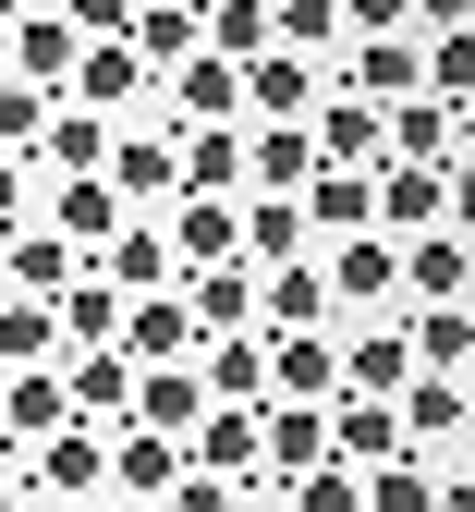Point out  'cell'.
I'll list each match as a JSON object with an SVG mask.
<instances>
[{
  "instance_id": "6da1fadb",
  "label": "cell",
  "mask_w": 475,
  "mask_h": 512,
  "mask_svg": "<svg viewBox=\"0 0 475 512\" xmlns=\"http://www.w3.org/2000/svg\"><path fill=\"white\" fill-rule=\"evenodd\" d=\"M134 378H147V366H134L122 342H98V354H61V403H74V427L122 439V427H134Z\"/></svg>"
},
{
  "instance_id": "7a4b0ae2",
  "label": "cell",
  "mask_w": 475,
  "mask_h": 512,
  "mask_svg": "<svg viewBox=\"0 0 475 512\" xmlns=\"http://www.w3.org/2000/svg\"><path fill=\"white\" fill-rule=\"evenodd\" d=\"M0 61H13V86L61 98V86H74V61H86V25H74V13H13V37H0Z\"/></svg>"
},
{
  "instance_id": "3957f363",
  "label": "cell",
  "mask_w": 475,
  "mask_h": 512,
  "mask_svg": "<svg viewBox=\"0 0 475 512\" xmlns=\"http://www.w3.org/2000/svg\"><path fill=\"white\" fill-rule=\"evenodd\" d=\"M305 147H317V171H378V159H390V110H366V98H317Z\"/></svg>"
},
{
  "instance_id": "277c9868",
  "label": "cell",
  "mask_w": 475,
  "mask_h": 512,
  "mask_svg": "<svg viewBox=\"0 0 475 512\" xmlns=\"http://www.w3.org/2000/svg\"><path fill=\"white\" fill-rule=\"evenodd\" d=\"M110 196L122 208H183V135H110Z\"/></svg>"
},
{
  "instance_id": "5b68a950",
  "label": "cell",
  "mask_w": 475,
  "mask_h": 512,
  "mask_svg": "<svg viewBox=\"0 0 475 512\" xmlns=\"http://www.w3.org/2000/svg\"><path fill=\"white\" fill-rule=\"evenodd\" d=\"M195 378H208V403H220V415H268V330L195 342Z\"/></svg>"
},
{
  "instance_id": "8992f818",
  "label": "cell",
  "mask_w": 475,
  "mask_h": 512,
  "mask_svg": "<svg viewBox=\"0 0 475 512\" xmlns=\"http://www.w3.org/2000/svg\"><path fill=\"white\" fill-rule=\"evenodd\" d=\"M61 427H74V403H61V366H25V378H0V452H49Z\"/></svg>"
},
{
  "instance_id": "52a82bcc",
  "label": "cell",
  "mask_w": 475,
  "mask_h": 512,
  "mask_svg": "<svg viewBox=\"0 0 475 512\" xmlns=\"http://www.w3.org/2000/svg\"><path fill=\"white\" fill-rule=\"evenodd\" d=\"M171 110H183V135H244V74L220 49H195L183 74H171Z\"/></svg>"
},
{
  "instance_id": "ba28073f",
  "label": "cell",
  "mask_w": 475,
  "mask_h": 512,
  "mask_svg": "<svg viewBox=\"0 0 475 512\" xmlns=\"http://www.w3.org/2000/svg\"><path fill=\"white\" fill-rule=\"evenodd\" d=\"M268 403H342V342L329 330H293V342H268Z\"/></svg>"
},
{
  "instance_id": "9c48e42d",
  "label": "cell",
  "mask_w": 475,
  "mask_h": 512,
  "mask_svg": "<svg viewBox=\"0 0 475 512\" xmlns=\"http://www.w3.org/2000/svg\"><path fill=\"white\" fill-rule=\"evenodd\" d=\"M171 269H183V281H195V269H244V208L183 196V208H171Z\"/></svg>"
},
{
  "instance_id": "30bf717a",
  "label": "cell",
  "mask_w": 475,
  "mask_h": 512,
  "mask_svg": "<svg viewBox=\"0 0 475 512\" xmlns=\"http://www.w3.org/2000/svg\"><path fill=\"white\" fill-rule=\"evenodd\" d=\"M25 488H37V500H74V512H86V500H110V439H98V427H61L49 452H37V476H25Z\"/></svg>"
},
{
  "instance_id": "8fae6325",
  "label": "cell",
  "mask_w": 475,
  "mask_h": 512,
  "mask_svg": "<svg viewBox=\"0 0 475 512\" xmlns=\"http://www.w3.org/2000/svg\"><path fill=\"white\" fill-rule=\"evenodd\" d=\"M74 281H86V256L61 244V232H13V244H0V293H25V305H61Z\"/></svg>"
},
{
  "instance_id": "7c38bea8",
  "label": "cell",
  "mask_w": 475,
  "mask_h": 512,
  "mask_svg": "<svg viewBox=\"0 0 475 512\" xmlns=\"http://www.w3.org/2000/svg\"><path fill=\"white\" fill-rule=\"evenodd\" d=\"M402 452H415V439H402V415L390 403H329V464H354V476H378V464H402Z\"/></svg>"
},
{
  "instance_id": "4fadbf2b",
  "label": "cell",
  "mask_w": 475,
  "mask_h": 512,
  "mask_svg": "<svg viewBox=\"0 0 475 512\" xmlns=\"http://www.w3.org/2000/svg\"><path fill=\"white\" fill-rule=\"evenodd\" d=\"M342 86H354L366 110H402V98H427V61H415V37H354Z\"/></svg>"
},
{
  "instance_id": "5bb4252c",
  "label": "cell",
  "mask_w": 475,
  "mask_h": 512,
  "mask_svg": "<svg viewBox=\"0 0 475 512\" xmlns=\"http://www.w3.org/2000/svg\"><path fill=\"white\" fill-rule=\"evenodd\" d=\"M317 61H293V49H268V61H244V122H317Z\"/></svg>"
},
{
  "instance_id": "9a60e30c",
  "label": "cell",
  "mask_w": 475,
  "mask_h": 512,
  "mask_svg": "<svg viewBox=\"0 0 475 512\" xmlns=\"http://www.w3.org/2000/svg\"><path fill=\"white\" fill-rule=\"evenodd\" d=\"M378 232H390V244L451 232V171H390V159H378Z\"/></svg>"
},
{
  "instance_id": "2e32d148",
  "label": "cell",
  "mask_w": 475,
  "mask_h": 512,
  "mask_svg": "<svg viewBox=\"0 0 475 512\" xmlns=\"http://www.w3.org/2000/svg\"><path fill=\"white\" fill-rule=\"evenodd\" d=\"M98 281L134 305V293H183V269H171V232H147V220H122L110 244H98Z\"/></svg>"
},
{
  "instance_id": "e0dca14e",
  "label": "cell",
  "mask_w": 475,
  "mask_h": 512,
  "mask_svg": "<svg viewBox=\"0 0 475 512\" xmlns=\"http://www.w3.org/2000/svg\"><path fill=\"white\" fill-rule=\"evenodd\" d=\"M171 488H183V439H159V427H122V439H110V500H147V512H159Z\"/></svg>"
},
{
  "instance_id": "ac0fdd59",
  "label": "cell",
  "mask_w": 475,
  "mask_h": 512,
  "mask_svg": "<svg viewBox=\"0 0 475 512\" xmlns=\"http://www.w3.org/2000/svg\"><path fill=\"white\" fill-rule=\"evenodd\" d=\"M317 256V232H305V196H244V269L268 281V269H305Z\"/></svg>"
},
{
  "instance_id": "d6986e66",
  "label": "cell",
  "mask_w": 475,
  "mask_h": 512,
  "mask_svg": "<svg viewBox=\"0 0 475 512\" xmlns=\"http://www.w3.org/2000/svg\"><path fill=\"white\" fill-rule=\"evenodd\" d=\"M475 293V244L463 232H415L402 244V305H463Z\"/></svg>"
},
{
  "instance_id": "ffe728a7",
  "label": "cell",
  "mask_w": 475,
  "mask_h": 512,
  "mask_svg": "<svg viewBox=\"0 0 475 512\" xmlns=\"http://www.w3.org/2000/svg\"><path fill=\"white\" fill-rule=\"evenodd\" d=\"M305 183H317L305 122H256V135H244V196H305Z\"/></svg>"
},
{
  "instance_id": "44dd1931",
  "label": "cell",
  "mask_w": 475,
  "mask_h": 512,
  "mask_svg": "<svg viewBox=\"0 0 475 512\" xmlns=\"http://www.w3.org/2000/svg\"><path fill=\"white\" fill-rule=\"evenodd\" d=\"M122 354H134V366H195V317H183V293H134V305H122Z\"/></svg>"
},
{
  "instance_id": "7402d4cb",
  "label": "cell",
  "mask_w": 475,
  "mask_h": 512,
  "mask_svg": "<svg viewBox=\"0 0 475 512\" xmlns=\"http://www.w3.org/2000/svg\"><path fill=\"white\" fill-rule=\"evenodd\" d=\"M256 439H268V488H293V476L329 464V415H317V403H268Z\"/></svg>"
},
{
  "instance_id": "603a6c76",
  "label": "cell",
  "mask_w": 475,
  "mask_h": 512,
  "mask_svg": "<svg viewBox=\"0 0 475 512\" xmlns=\"http://www.w3.org/2000/svg\"><path fill=\"white\" fill-rule=\"evenodd\" d=\"M122 98H147V61H134L122 37H86V61H74V86H61V110H122Z\"/></svg>"
},
{
  "instance_id": "cb8c5ba5",
  "label": "cell",
  "mask_w": 475,
  "mask_h": 512,
  "mask_svg": "<svg viewBox=\"0 0 475 512\" xmlns=\"http://www.w3.org/2000/svg\"><path fill=\"white\" fill-rule=\"evenodd\" d=\"M329 305H402V244L390 232H354L329 256Z\"/></svg>"
},
{
  "instance_id": "d4e9b609",
  "label": "cell",
  "mask_w": 475,
  "mask_h": 512,
  "mask_svg": "<svg viewBox=\"0 0 475 512\" xmlns=\"http://www.w3.org/2000/svg\"><path fill=\"white\" fill-rule=\"evenodd\" d=\"M402 378H415V354H402V317H378V330L342 342V391H354V403H402Z\"/></svg>"
},
{
  "instance_id": "484cf974",
  "label": "cell",
  "mask_w": 475,
  "mask_h": 512,
  "mask_svg": "<svg viewBox=\"0 0 475 512\" xmlns=\"http://www.w3.org/2000/svg\"><path fill=\"white\" fill-rule=\"evenodd\" d=\"M134 427L195 439V427H208V378H195V366H147V378H134Z\"/></svg>"
},
{
  "instance_id": "4316f807",
  "label": "cell",
  "mask_w": 475,
  "mask_h": 512,
  "mask_svg": "<svg viewBox=\"0 0 475 512\" xmlns=\"http://www.w3.org/2000/svg\"><path fill=\"white\" fill-rule=\"evenodd\" d=\"M305 232H329V244L378 232V171H317L305 183Z\"/></svg>"
},
{
  "instance_id": "83f0119b",
  "label": "cell",
  "mask_w": 475,
  "mask_h": 512,
  "mask_svg": "<svg viewBox=\"0 0 475 512\" xmlns=\"http://www.w3.org/2000/svg\"><path fill=\"white\" fill-rule=\"evenodd\" d=\"M317 317H329V269H317V256H305V269H268V281H256V330H268V342L317 330Z\"/></svg>"
},
{
  "instance_id": "f1b7e54d",
  "label": "cell",
  "mask_w": 475,
  "mask_h": 512,
  "mask_svg": "<svg viewBox=\"0 0 475 512\" xmlns=\"http://www.w3.org/2000/svg\"><path fill=\"white\" fill-rule=\"evenodd\" d=\"M183 317H195V342L256 330V269H195V281H183Z\"/></svg>"
},
{
  "instance_id": "f546056e",
  "label": "cell",
  "mask_w": 475,
  "mask_h": 512,
  "mask_svg": "<svg viewBox=\"0 0 475 512\" xmlns=\"http://www.w3.org/2000/svg\"><path fill=\"white\" fill-rule=\"evenodd\" d=\"M402 354H415V378L475 366V305H415V317H402Z\"/></svg>"
},
{
  "instance_id": "4dcf8cb0",
  "label": "cell",
  "mask_w": 475,
  "mask_h": 512,
  "mask_svg": "<svg viewBox=\"0 0 475 512\" xmlns=\"http://www.w3.org/2000/svg\"><path fill=\"white\" fill-rule=\"evenodd\" d=\"M122 49L147 61V74H183V61L208 49V13H171V0H159V13H122Z\"/></svg>"
},
{
  "instance_id": "1f68e13d",
  "label": "cell",
  "mask_w": 475,
  "mask_h": 512,
  "mask_svg": "<svg viewBox=\"0 0 475 512\" xmlns=\"http://www.w3.org/2000/svg\"><path fill=\"white\" fill-rule=\"evenodd\" d=\"M195 476H232V488L256 476V488H268V439H256V415H220V403H208V427H195Z\"/></svg>"
},
{
  "instance_id": "d6a6232c",
  "label": "cell",
  "mask_w": 475,
  "mask_h": 512,
  "mask_svg": "<svg viewBox=\"0 0 475 512\" xmlns=\"http://www.w3.org/2000/svg\"><path fill=\"white\" fill-rule=\"evenodd\" d=\"M25 366H61V305L0 293V378H25Z\"/></svg>"
},
{
  "instance_id": "836d02e7",
  "label": "cell",
  "mask_w": 475,
  "mask_h": 512,
  "mask_svg": "<svg viewBox=\"0 0 475 512\" xmlns=\"http://www.w3.org/2000/svg\"><path fill=\"white\" fill-rule=\"evenodd\" d=\"M415 61H427V98H439V110H463V98H475V13L427 25V49H415Z\"/></svg>"
},
{
  "instance_id": "e575fe53",
  "label": "cell",
  "mask_w": 475,
  "mask_h": 512,
  "mask_svg": "<svg viewBox=\"0 0 475 512\" xmlns=\"http://www.w3.org/2000/svg\"><path fill=\"white\" fill-rule=\"evenodd\" d=\"M390 171H451V110L439 98H402L390 110Z\"/></svg>"
},
{
  "instance_id": "d590c367",
  "label": "cell",
  "mask_w": 475,
  "mask_h": 512,
  "mask_svg": "<svg viewBox=\"0 0 475 512\" xmlns=\"http://www.w3.org/2000/svg\"><path fill=\"white\" fill-rule=\"evenodd\" d=\"M402 439H463V415H475V391H463V378H402Z\"/></svg>"
},
{
  "instance_id": "8d00e7d4",
  "label": "cell",
  "mask_w": 475,
  "mask_h": 512,
  "mask_svg": "<svg viewBox=\"0 0 475 512\" xmlns=\"http://www.w3.org/2000/svg\"><path fill=\"white\" fill-rule=\"evenodd\" d=\"M49 171L61 183H98L110 171V122L98 110H49Z\"/></svg>"
},
{
  "instance_id": "74e56055",
  "label": "cell",
  "mask_w": 475,
  "mask_h": 512,
  "mask_svg": "<svg viewBox=\"0 0 475 512\" xmlns=\"http://www.w3.org/2000/svg\"><path fill=\"white\" fill-rule=\"evenodd\" d=\"M183 196L244 208V135H183Z\"/></svg>"
},
{
  "instance_id": "f35d334b",
  "label": "cell",
  "mask_w": 475,
  "mask_h": 512,
  "mask_svg": "<svg viewBox=\"0 0 475 512\" xmlns=\"http://www.w3.org/2000/svg\"><path fill=\"white\" fill-rule=\"evenodd\" d=\"M98 342H122V293L86 269L74 293H61V354H98Z\"/></svg>"
},
{
  "instance_id": "ab89813d",
  "label": "cell",
  "mask_w": 475,
  "mask_h": 512,
  "mask_svg": "<svg viewBox=\"0 0 475 512\" xmlns=\"http://www.w3.org/2000/svg\"><path fill=\"white\" fill-rule=\"evenodd\" d=\"M268 25H281V49H293V61H329V49H354V25H342V0H281V13H268Z\"/></svg>"
},
{
  "instance_id": "60d3db41",
  "label": "cell",
  "mask_w": 475,
  "mask_h": 512,
  "mask_svg": "<svg viewBox=\"0 0 475 512\" xmlns=\"http://www.w3.org/2000/svg\"><path fill=\"white\" fill-rule=\"evenodd\" d=\"M49 232L61 244H110L122 232V196H110V183H61V196H49Z\"/></svg>"
},
{
  "instance_id": "b9f144b4",
  "label": "cell",
  "mask_w": 475,
  "mask_h": 512,
  "mask_svg": "<svg viewBox=\"0 0 475 512\" xmlns=\"http://www.w3.org/2000/svg\"><path fill=\"white\" fill-rule=\"evenodd\" d=\"M208 49L232 61V74H244V61H268V49H281V25H268V0H220V13H208Z\"/></svg>"
},
{
  "instance_id": "7bdbcfd3",
  "label": "cell",
  "mask_w": 475,
  "mask_h": 512,
  "mask_svg": "<svg viewBox=\"0 0 475 512\" xmlns=\"http://www.w3.org/2000/svg\"><path fill=\"white\" fill-rule=\"evenodd\" d=\"M37 147H49V98L0 74V159H37Z\"/></svg>"
},
{
  "instance_id": "ee69618b",
  "label": "cell",
  "mask_w": 475,
  "mask_h": 512,
  "mask_svg": "<svg viewBox=\"0 0 475 512\" xmlns=\"http://www.w3.org/2000/svg\"><path fill=\"white\" fill-rule=\"evenodd\" d=\"M366 512H439V476L402 452V464H378V476H366Z\"/></svg>"
},
{
  "instance_id": "f6af8a7d",
  "label": "cell",
  "mask_w": 475,
  "mask_h": 512,
  "mask_svg": "<svg viewBox=\"0 0 475 512\" xmlns=\"http://www.w3.org/2000/svg\"><path fill=\"white\" fill-rule=\"evenodd\" d=\"M293 512H366V476L354 464H317V476H293Z\"/></svg>"
},
{
  "instance_id": "bcb514c9",
  "label": "cell",
  "mask_w": 475,
  "mask_h": 512,
  "mask_svg": "<svg viewBox=\"0 0 475 512\" xmlns=\"http://www.w3.org/2000/svg\"><path fill=\"white\" fill-rule=\"evenodd\" d=\"M159 512H244V488H232V476H195V464H183V488H171Z\"/></svg>"
},
{
  "instance_id": "7dc6e473",
  "label": "cell",
  "mask_w": 475,
  "mask_h": 512,
  "mask_svg": "<svg viewBox=\"0 0 475 512\" xmlns=\"http://www.w3.org/2000/svg\"><path fill=\"white\" fill-rule=\"evenodd\" d=\"M25 232V159H0V244Z\"/></svg>"
},
{
  "instance_id": "c3c4849f",
  "label": "cell",
  "mask_w": 475,
  "mask_h": 512,
  "mask_svg": "<svg viewBox=\"0 0 475 512\" xmlns=\"http://www.w3.org/2000/svg\"><path fill=\"white\" fill-rule=\"evenodd\" d=\"M451 159H475V98H463V110H451Z\"/></svg>"
},
{
  "instance_id": "681fc988",
  "label": "cell",
  "mask_w": 475,
  "mask_h": 512,
  "mask_svg": "<svg viewBox=\"0 0 475 512\" xmlns=\"http://www.w3.org/2000/svg\"><path fill=\"white\" fill-rule=\"evenodd\" d=\"M439 512H475V476H439Z\"/></svg>"
},
{
  "instance_id": "f907efd6",
  "label": "cell",
  "mask_w": 475,
  "mask_h": 512,
  "mask_svg": "<svg viewBox=\"0 0 475 512\" xmlns=\"http://www.w3.org/2000/svg\"><path fill=\"white\" fill-rule=\"evenodd\" d=\"M451 452H463V464H451V476H475V415H463V439H451Z\"/></svg>"
},
{
  "instance_id": "816d5d0a",
  "label": "cell",
  "mask_w": 475,
  "mask_h": 512,
  "mask_svg": "<svg viewBox=\"0 0 475 512\" xmlns=\"http://www.w3.org/2000/svg\"><path fill=\"white\" fill-rule=\"evenodd\" d=\"M0 512H37V488H25V476H13V488H0Z\"/></svg>"
},
{
  "instance_id": "f5cc1de1",
  "label": "cell",
  "mask_w": 475,
  "mask_h": 512,
  "mask_svg": "<svg viewBox=\"0 0 475 512\" xmlns=\"http://www.w3.org/2000/svg\"><path fill=\"white\" fill-rule=\"evenodd\" d=\"M86 512H147V500H86Z\"/></svg>"
},
{
  "instance_id": "db71d44e",
  "label": "cell",
  "mask_w": 475,
  "mask_h": 512,
  "mask_svg": "<svg viewBox=\"0 0 475 512\" xmlns=\"http://www.w3.org/2000/svg\"><path fill=\"white\" fill-rule=\"evenodd\" d=\"M0 488H13V452H0Z\"/></svg>"
},
{
  "instance_id": "11a10c76",
  "label": "cell",
  "mask_w": 475,
  "mask_h": 512,
  "mask_svg": "<svg viewBox=\"0 0 475 512\" xmlns=\"http://www.w3.org/2000/svg\"><path fill=\"white\" fill-rule=\"evenodd\" d=\"M463 378H475V366H463Z\"/></svg>"
}]
</instances>
